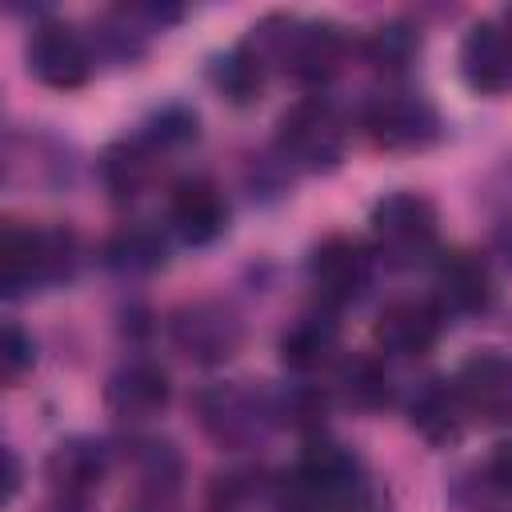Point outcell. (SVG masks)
Segmentation results:
<instances>
[{"mask_svg": "<svg viewBox=\"0 0 512 512\" xmlns=\"http://www.w3.org/2000/svg\"><path fill=\"white\" fill-rule=\"evenodd\" d=\"M500 28H504V32H508V40H512V8L504 12V20H500Z\"/></svg>", "mask_w": 512, "mask_h": 512, "instance_id": "cell-31", "label": "cell"}, {"mask_svg": "<svg viewBox=\"0 0 512 512\" xmlns=\"http://www.w3.org/2000/svg\"><path fill=\"white\" fill-rule=\"evenodd\" d=\"M80 264V244L64 224H4L0 232V288L8 300L68 284Z\"/></svg>", "mask_w": 512, "mask_h": 512, "instance_id": "cell-2", "label": "cell"}, {"mask_svg": "<svg viewBox=\"0 0 512 512\" xmlns=\"http://www.w3.org/2000/svg\"><path fill=\"white\" fill-rule=\"evenodd\" d=\"M32 364H36V344H32V336H28L16 320H8V324H4V336H0L4 384H20V380L32 372Z\"/></svg>", "mask_w": 512, "mask_h": 512, "instance_id": "cell-26", "label": "cell"}, {"mask_svg": "<svg viewBox=\"0 0 512 512\" xmlns=\"http://www.w3.org/2000/svg\"><path fill=\"white\" fill-rule=\"evenodd\" d=\"M460 76L476 96L512 92V40L496 20H476L460 40Z\"/></svg>", "mask_w": 512, "mask_h": 512, "instance_id": "cell-14", "label": "cell"}, {"mask_svg": "<svg viewBox=\"0 0 512 512\" xmlns=\"http://www.w3.org/2000/svg\"><path fill=\"white\" fill-rule=\"evenodd\" d=\"M496 252H500V260L512 268V220H504V224L496 228Z\"/></svg>", "mask_w": 512, "mask_h": 512, "instance_id": "cell-29", "label": "cell"}, {"mask_svg": "<svg viewBox=\"0 0 512 512\" xmlns=\"http://www.w3.org/2000/svg\"><path fill=\"white\" fill-rule=\"evenodd\" d=\"M508 176H512V164H508Z\"/></svg>", "mask_w": 512, "mask_h": 512, "instance_id": "cell-32", "label": "cell"}, {"mask_svg": "<svg viewBox=\"0 0 512 512\" xmlns=\"http://www.w3.org/2000/svg\"><path fill=\"white\" fill-rule=\"evenodd\" d=\"M4 500H12L16 496V488H20V460H16V452L12 448H4Z\"/></svg>", "mask_w": 512, "mask_h": 512, "instance_id": "cell-28", "label": "cell"}, {"mask_svg": "<svg viewBox=\"0 0 512 512\" xmlns=\"http://www.w3.org/2000/svg\"><path fill=\"white\" fill-rule=\"evenodd\" d=\"M24 64L44 88L72 92V88L88 84V76H92V48L72 24L40 20L24 44Z\"/></svg>", "mask_w": 512, "mask_h": 512, "instance_id": "cell-9", "label": "cell"}, {"mask_svg": "<svg viewBox=\"0 0 512 512\" xmlns=\"http://www.w3.org/2000/svg\"><path fill=\"white\" fill-rule=\"evenodd\" d=\"M332 388H336L340 404L352 408V412H360V416H376L392 400V376H388L384 360L380 356H368V352H356V356L340 360Z\"/></svg>", "mask_w": 512, "mask_h": 512, "instance_id": "cell-20", "label": "cell"}, {"mask_svg": "<svg viewBox=\"0 0 512 512\" xmlns=\"http://www.w3.org/2000/svg\"><path fill=\"white\" fill-rule=\"evenodd\" d=\"M44 512H84V504H72V500H52Z\"/></svg>", "mask_w": 512, "mask_h": 512, "instance_id": "cell-30", "label": "cell"}, {"mask_svg": "<svg viewBox=\"0 0 512 512\" xmlns=\"http://www.w3.org/2000/svg\"><path fill=\"white\" fill-rule=\"evenodd\" d=\"M368 244L380 264L388 268H416L436 256L440 244V216L436 204L420 192H388L372 204L368 216Z\"/></svg>", "mask_w": 512, "mask_h": 512, "instance_id": "cell-3", "label": "cell"}, {"mask_svg": "<svg viewBox=\"0 0 512 512\" xmlns=\"http://www.w3.org/2000/svg\"><path fill=\"white\" fill-rule=\"evenodd\" d=\"M432 296L444 316H480L492 308V268L472 248H448L432 260Z\"/></svg>", "mask_w": 512, "mask_h": 512, "instance_id": "cell-10", "label": "cell"}, {"mask_svg": "<svg viewBox=\"0 0 512 512\" xmlns=\"http://www.w3.org/2000/svg\"><path fill=\"white\" fill-rule=\"evenodd\" d=\"M268 404H272V420H284V424H292V428H300V432H316L320 420H324L328 396H324L320 388H312V384H296V388L280 392V396L268 400Z\"/></svg>", "mask_w": 512, "mask_h": 512, "instance_id": "cell-25", "label": "cell"}, {"mask_svg": "<svg viewBox=\"0 0 512 512\" xmlns=\"http://www.w3.org/2000/svg\"><path fill=\"white\" fill-rule=\"evenodd\" d=\"M408 424L412 432L432 444V448H452L464 428H468V412L456 396V384L444 380V376H432L424 380L412 396H408Z\"/></svg>", "mask_w": 512, "mask_h": 512, "instance_id": "cell-17", "label": "cell"}, {"mask_svg": "<svg viewBox=\"0 0 512 512\" xmlns=\"http://www.w3.org/2000/svg\"><path fill=\"white\" fill-rule=\"evenodd\" d=\"M268 68L276 64L288 80L304 88H324L348 56V40L328 20H296V16H268L248 36Z\"/></svg>", "mask_w": 512, "mask_h": 512, "instance_id": "cell-1", "label": "cell"}, {"mask_svg": "<svg viewBox=\"0 0 512 512\" xmlns=\"http://www.w3.org/2000/svg\"><path fill=\"white\" fill-rule=\"evenodd\" d=\"M108 476V448L92 436H68L60 440L44 460V480L56 500L88 504V496Z\"/></svg>", "mask_w": 512, "mask_h": 512, "instance_id": "cell-15", "label": "cell"}, {"mask_svg": "<svg viewBox=\"0 0 512 512\" xmlns=\"http://www.w3.org/2000/svg\"><path fill=\"white\" fill-rule=\"evenodd\" d=\"M172 380L156 360H128L104 384V404L120 420H152L168 408Z\"/></svg>", "mask_w": 512, "mask_h": 512, "instance_id": "cell-16", "label": "cell"}, {"mask_svg": "<svg viewBox=\"0 0 512 512\" xmlns=\"http://www.w3.org/2000/svg\"><path fill=\"white\" fill-rule=\"evenodd\" d=\"M104 264L120 276H148L156 268H164L168 260V244L160 236V228L144 224V220H132V224H120L108 240H104Z\"/></svg>", "mask_w": 512, "mask_h": 512, "instance_id": "cell-22", "label": "cell"}, {"mask_svg": "<svg viewBox=\"0 0 512 512\" xmlns=\"http://www.w3.org/2000/svg\"><path fill=\"white\" fill-rule=\"evenodd\" d=\"M360 56L384 72V76H400L408 72V64L420 56V28H412L408 20H384L380 28H372L360 40Z\"/></svg>", "mask_w": 512, "mask_h": 512, "instance_id": "cell-23", "label": "cell"}, {"mask_svg": "<svg viewBox=\"0 0 512 512\" xmlns=\"http://www.w3.org/2000/svg\"><path fill=\"white\" fill-rule=\"evenodd\" d=\"M488 484L492 488H500V492H508L512 496V436L508 440H500L496 448H492V456H488Z\"/></svg>", "mask_w": 512, "mask_h": 512, "instance_id": "cell-27", "label": "cell"}, {"mask_svg": "<svg viewBox=\"0 0 512 512\" xmlns=\"http://www.w3.org/2000/svg\"><path fill=\"white\" fill-rule=\"evenodd\" d=\"M168 228L192 248L220 240L228 228V200L220 184L212 176H180L168 188Z\"/></svg>", "mask_w": 512, "mask_h": 512, "instance_id": "cell-13", "label": "cell"}, {"mask_svg": "<svg viewBox=\"0 0 512 512\" xmlns=\"http://www.w3.org/2000/svg\"><path fill=\"white\" fill-rule=\"evenodd\" d=\"M208 80H212V88H216L228 104L244 108V104L260 100L264 80H268V60L260 56V48H256L252 40H240L236 48H228L224 56L212 60Z\"/></svg>", "mask_w": 512, "mask_h": 512, "instance_id": "cell-21", "label": "cell"}, {"mask_svg": "<svg viewBox=\"0 0 512 512\" xmlns=\"http://www.w3.org/2000/svg\"><path fill=\"white\" fill-rule=\"evenodd\" d=\"M196 420L220 448H248L272 424V404L244 384H208L196 392Z\"/></svg>", "mask_w": 512, "mask_h": 512, "instance_id": "cell-8", "label": "cell"}, {"mask_svg": "<svg viewBox=\"0 0 512 512\" xmlns=\"http://www.w3.org/2000/svg\"><path fill=\"white\" fill-rule=\"evenodd\" d=\"M440 332H444V312L436 308V300H416V296L388 300L372 324L376 348L396 360L428 356L440 344Z\"/></svg>", "mask_w": 512, "mask_h": 512, "instance_id": "cell-12", "label": "cell"}, {"mask_svg": "<svg viewBox=\"0 0 512 512\" xmlns=\"http://www.w3.org/2000/svg\"><path fill=\"white\" fill-rule=\"evenodd\" d=\"M152 164H156V152L140 140V136H124V140H112L100 160H96V172H100V184L112 200H136L148 180H152Z\"/></svg>", "mask_w": 512, "mask_h": 512, "instance_id": "cell-19", "label": "cell"}, {"mask_svg": "<svg viewBox=\"0 0 512 512\" xmlns=\"http://www.w3.org/2000/svg\"><path fill=\"white\" fill-rule=\"evenodd\" d=\"M360 132L384 152H424L440 140V112L412 88H384L360 104Z\"/></svg>", "mask_w": 512, "mask_h": 512, "instance_id": "cell-5", "label": "cell"}, {"mask_svg": "<svg viewBox=\"0 0 512 512\" xmlns=\"http://www.w3.org/2000/svg\"><path fill=\"white\" fill-rule=\"evenodd\" d=\"M196 124H200V120H196V112H192V108H184V104H168V108H160V112L144 124L140 140H144L152 152L184 148V144H192V140L200 136V128H196Z\"/></svg>", "mask_w": 512, "mask_h": 512, "instance_id": "cell-24", "label": "cell"}, {"mask_svg": "<svg viewBox=\"0 0 512 512\" xmlns=\"http://www.w3.org/2000/svg\"><path fill=\"white\" fill-rule=\"evenodd\" d=\"M168 340L196 364H224L244 344V320L220 300H192L168 316Z\"/></svg>", "mask_w": 512, "mask_h": 512, "instance_id": "cell-7", "label": "cell"}, {"mask_svg": "<svg viewBox=\"0 0 512 512\" xmlns=\"http://www.w3.org/2000/svg\"><path fill=\"white\" fill-rule=\"evenodd\" d=\"M456 396L468 412V420L504 428L512 424V356L504 352H472L456 376Z\"/></svg>", "mask_w": 512, "mask_h": 512, "instance_id": "cell-11", "label": "cell"}, {"mask_svg": "<svg viewBox=\"0 0 512 512\" xmlns=\"http://www.w3.org/2000/svg\"><path fill=\"white\" fill-rule=\"evenodd\" d=\"M376 264L380 260L372 244L348 232H332L308 252V284L324 308H348L372 288Z\"/></svg>", "mask_w": 512, "mask_h": 512, "instance_id": "cell-6", "label": "cell"}, {"mask_svg": "<svg viewBox=\"0 0 512 512\" xmlns=\"http://www.w3.org/2000/svg\"><path fill=\"white\" fill-rule=\"evenodd\" d=\"M348 152V124L324 96H300L276 120V160L296 172H332Z\"/></svg>", "mask_w": 512, "mask_h": 512, "instance_id": "cell-4", "label": "cell"}, {"mask_svg": "<svg viewBox=\"0 0 512 512\" xmlns=\"http://www.w3.org/2000/svg\"><path fill=\"white\" fill-rule=\"evenodd\" d=\"M336 348H340V324H336L332 308H324V304L312 308V312H300L280 332V344H276L280 364L288 372H296V376H308V372L332 364Z\"/></svg>", "mask_w": 512, "mask_h": 512, "instance_id": "cell-18", "label": "cell"}]
</instances>
